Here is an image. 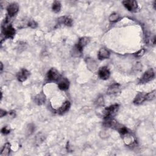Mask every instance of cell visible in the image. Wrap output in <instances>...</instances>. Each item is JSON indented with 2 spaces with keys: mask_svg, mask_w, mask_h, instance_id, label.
Segmentation results:
<instances>
[{
  "mask_svg": "<svg viewBox=\"0 0 156 156\" xmlns=\"http://www.w3.org/2000/svg\"><path fill=\"white\" fill-rule=\"evenodd\" d=\"M145 101H146L145 94H144L143 93H139L136 95L133 103L135 105H140L142 104L143 102H145Z\"/></svg>",
  "mask_w": 156,
  "mask_h": 156,
  "instance_id": "cell-15",
  "label": "cell"
},
{
  "mask_svg": "<svg viewBox=\"0 0 156 156\" xmlns=\"http://www.w3.org/2000/svg\"><path fill=\"white\" fill-rule=\"evenodd\" d=\"M154 77H155L154 71L153 69L150 68L144 73L142 77L141 78L140 83L145 84V83L150 82L151 81H152V80L154 79Z\"/></svg>",
  "mask_w": 156,
  "mask_h": 156,
  "instance_id": "cell-5",
  "label": "cell"
},
{
  "mask_svg": "<svg viewBox=\"0 0 156 156\" xmlns=\"http://www.w3.org/2000/svg\"><path fill=\"white\" fill-rule=\"evenodd\" d=\"M9 113L12 116H15V112H14V111H11Z\"/></svg>",
  "mask_w": 156,
  "mask_h": 156,
  "instance_id": "cell-30",
  "label": "cell"
},
{
  "mask_svg": "<svg viewBox=\"0 0 156 156\" xmlns=\"http://www.w3.org/2000/svg\"><path fill=\"white\" fill-rule=\"evenodd\" d=\"M70 87V81L67 78H63V79L58 82V88L62 91L67 90Z\"/></svg>",
  "mask_w": 156,
  "mask_h": 156,
  "instance_id": "cell-17",
  "label": "cell"
},
{
  "mask_svg": "<svg viewBox=\"0 0 156 156\" xmlns=\"http://www.w3.org/2000/svg\"><path fill=\"white\" fill-rule=\"evenodd\" d=\"M156 91L154 90L149 93H146L145 94V98H146V101H152L153 100L155 99V93Z\"/></svg>",
  "mask_w": 156,
  "mask_h": 156,
  "instance_id": "cell-22",
  "label": "cell"
},
{
  "mask_svg": "<svg viewBox=\"0 0 156 156\" xmlns=\"http://www.w3.org/2000/svg\"><path fill=\"white\" fill-rule=\"evenodd\" d=\"M8 113L7 111H6L5 110H3V109H1V110H0V117L1 118H3V116H4L5 115H6Z\"/></svg>",
  "mask_w": 156,
  "mask_h": 156,
  "instance_id": "cell-29",
  "label": "cell"
},
{
  "mask_svg": "<svg viewBox=\"0 0 156 156\" xmlns=\"http://www.w3.org/2000/svg\"><path fill=\"white\" fill-rule=\"evenodd\" d=\"M0 65H1V71H2L3 70V63L1 62V64H0Z\"/></svg>",
  "mask_w": 156,
  "mask_h": 156,
  "instance_id": "cell-31",
  "label": "cell"
},
{
  "mask_svg": "<svg viewBox=\"0 0 156 156\" xmlns=\"http://www.w3.org/2000/svg\"><path fill=\"white\" fill-rule=\"evenodd\" d=\"M123 136H124V143L127 145H129V146L132 145L135 142V139H134V136H132L131 135H130L129 133L124 135Z\"/></svg>",
  "mask_w": 156,
  "mask_h": 156,
  "instance_id": "cell-18",
  "label": "cell"
},
{
  "mask_svg": "<svg viewBox=\"0 0 156 156\" xmlns=\"http://www.w3.org/2000/svg\"><path fill=\"white\" fill-rule=\"evenodd\" d=\"M118 109H119L118 104H113L106 107L103 112L104 120L112 119L113 117L117 113V112H118Z\"/></svg>",
  "mask_w": 156,
  "mask_h": 156,
  "instance_id": "cell-2",
  "label": "cell"
},
{
  "mask_svg": "<svg viewBox=\"0 0 156 156\" xmlns=\"http://www.w3.org/2000/svg\"><path fill=\"white\" fill-rule=\"evenodd\" d=\"M145 52H146V50L145 49H141L140 50H139L136 53L135 55H136V56H137V57H141V56L144 55Z\"/></svg>",
  "mask_w": 156,
  "mask_h": 156,
  "instance_id": "cell-27",
  "label": "cell"
},
{
  "mask_svg": "<svg viewBox=\"0 0 156 156\" xmlns=\"http://www.w3.org/2000/svg\"><path fill=\"white\" fill-rule=\"evenodd\" d=\"M15 33V29L10 24H9V18L7 17L4 20V23L2 25V35H3L4 38L13 39Z\"/></svg>",
  "mask_w": 156,
  "mask_h": 156,
  "instance_id": "cell-1",
  "label": "cell"
},
{
  "mask_svg": "<svg viewBox=\"0 0 156 156\" xmlns=\"http://www.w3.org/2000/svg\"><path fill=\"white\" fill-rule=\"evenodd\" d=\"M27 25L29 27H30L31 28H35L38 26L37 23L34 20H29V22H28Z\"/></svg>",
  "mask_w": 156,
  "mask_h": 156,
  "instance_id": "cell-24",
  "label": "cell"
},
{
  "mask_svg": "<svg viewBox=\"0 0 156 156\" xmlns=\"http://www.w3.org/2000/svg\"><path fill=\"white\" fill-rule=\"evenodd\" d=\"M121 92V86L120 84L115 83L110 85L107 90V94L110 96H116L120 94Z\"/></svg>",
  "mask_w": 156,
  "mask_h": 156,
  "instance_id": "cell-7",
  "label": "cell"
},
{
  "mask_svg": "<svg viewBox=\"0 0 156 156\" xmlns=\"http://www.w3.org/2000/svg\"><path fill=\"white\" fill-rule=\"evenodd\" d=\"M122 3L128 10L132 12H136L139 9L137 2L134 0H126V1H123Z\"/></svg>",
  "mask_w": 156,
  "mask_h": 156,
  "instance_id": "cell-4",
  "label": "cell"
},
{
  "mask_svg": "<svg viewBox=\"0 0 156 156\" xmlns=\"http://www.w3.org/2000/svg\"><path fill=\"white\" fill-rule=\"evenodd\" d=\"M97 104L98 106H103L104 105V99L103 97H100L97 100Z\"/></svg>",
  "mask_w": 156,
  "mask_h": 156,
  "instance_id": "cell-28",
  "label": "cell"
},
{
  "mask_svg": "<svg viewBox=\"0 0 156 156\" xmlns=\"http://www.w3.org/2000/svg\"><path fill=\"white\" fill-rule=\"evenodd\" d=\"M60 78V74L54 68H51L47 73L46 79L48 81H57Z\"/></svg>",
  "mask_w": 156,
  "mask_h": 156,
  "instance_id": "cell-6",
  "label": "cell"
},
{
  "mask_svg": "<svg viewBox=\"0 0 156 156\" xmlns=\"http://www.w3.org/2000/svg\"><path fill=\"white\" fill-rule=\"evenodd\" d=\"M45 140L44 135H43L42 134H38L36 136V142L37 143H41Z\"/></svg>",
  "mask_w": 156,
  "mask_h": 156,
  "instance_id": "cell-23",
  "label": "cell"
},
{
  "mask_svg": "<svg viewBox=\"0 0 156 156\" xmlns=\"http://www.w3.org/2000/svg\"><path fill=\"white\" fill-rule=\"evenodd\" d=\"M58 23L61 25H64L67 26H71L73 23V20L71 18L68 16H61L58 19Z\"/></svg>",
  "mask_w": 156,
  "mask_h": 156,
  "instance_id": "cell-12",
  "label": "cell"
},
{
  "mask_svg": "<svg viewBox=\"0 0 156 156\" xmlns=\"http://www.w3.org/2000/svg\"><path fill=\"white\" fill-rule=\"evenodd\" d=\"M52 10L54 13H58L61 10V3L58 1H55L52 5Z\"/></svg>",
  "mask_w": 156,
  "mask_h": 156,
  "instance_id": "cell-20",
  "label": "cell"
},
{
  "mask_svg": "<svg viewBox=\"0 0 156 156\" xmlns=\"http://www.w3.org/2000/svg\"><path fill=\"white\" fill-rule=\"evenodd\" d=\"M10 144L9 143H6L4 146L3 147L2 149V152L1 154H0V155L1 156H8L9 155L10 152Z\"/></svg>",
  "mask_w": 156,
  "mask_h": 156,
  "instance_id": "cell-19",
  "label": "cell"
},
{
  "mask_svg": "<svg viewBox=\"0 0 156 156\" xmlns=\"http://www.w3.org/2000/svg\"><path fill=\"white\" fill-rule=\"evenodd\" d=\"M90 42V39L88 37H81L79 41H78L77 45L75 46V48L74 49V53L77 54L78 56L80 54H81L82 53L84 48L87 46Z\"/></svg>",
  "mask_w": 156,
  "mask_h": 156,
  "instance_id": "cell-3",
  "label": "cell"
},
{
  "mask_svg": "<svg viewBox=\"0 0 156 156\" xmlns=\"http://www.w3.org/2000/svg\"><path fill=\"white\" fill-rule=\"evenodd\" d=\"M19 11V6L16 3H12L8 5L7 8V12L8 16L10 17L14 16Z\"/></svg>",
  "mask_w": 156,
  "mask_h": 156,
  "instance_id": "cell-8",
  "label": "cell"
},
{
  "mask_svg": "<svg viewBox=\"0 0 156 156\" xmlns=\"http://www.w3.org/2000/svg\"><path fill=\"white\" fill-rule=\"evenodd\" d=\"M34 126L32 125V124H29L28 126V129H27V132L30 135L31 134L34 130Z\"/></svg>",
  "mask_w": 156,
  "mask_h": 156,
  "instance_id": "cell-26",
  "label": "cell"
},
{
  "mask_svg": "<svg viewBox=\"0 0 156 156\" xmlns=\"http://www.w3.org/2000/svg\"><path fill=\"white\" fill-rule=\"evenodd\" d=\"M46 96L44 93H40L36 95L34 98V102L38 106H41L45 103Z\"/></svg>",
  "mask_w": 156,
  "mask_h": 156,
  "instance_id": "cell-16",
  "label": "cell"
},
{
  "mask_svg": "<svg viewBox=\"0 0 156 156\" xmlns=\"http://www.w3.org/2000/svg\"><path fill=\"white\" fill-rule=\"evenodd\" d=\"M10 132V129L7 127V126H4V128H2V133L3 134H4V135H8L9 134V133Z\"/></svg>",
  "mask_w": 156,
  "mask_h": 156,
  "instance_id": "cell-25",
  "label": "cell"
},
{
  "mask_svg": "<svg viewBox=\"0 0 156 156\" xmlns=\"http://www.w3.org/2000/svg\"><path fill=\"white\" fill-rule=\"evenodd\" d=\"M120 19V16L117 13H113L109 17V22L111 23H115L116 22H118Z\"/></svg>",
  "mask_w": 156,
  "mask_h": 156,
  "instance_id": "cell-21",
  "label": "cell"
},
{
  "mask_svg": "<svg viewBox=\"0 0 156 156\" xmlns=\"http://www.w3.org/2000/svg\"><path fill=\"white\" fill-rule=\"evenodd\" d=\"M98 76L102 80H107L110 77V72L107 67H103L98 70Z\"/></svg>",
  "mask_w": 156,
  "mask_h": 156,
  "instance_id": "cell-11",
  "label": "cell"
},
{
  "mask_svg": "<svg viewBox=\"0 0 156 156\" xmlns=\"http://www.w3.org/2000/svg\"><path fill=\"white\" fill-rule=\"evenodd\" d=\"M110 56L109 51L104 48H102L100 50L98 54V57L100 60H104L109 58Z\"/></svg>",
  "mask_w": 156,
  "mask_h": 156,
  "instance_id": "cell-13",
  "label": "cell"
},
{
  "mask_svg": "<svg viewBox=\"0 0 156 156\" xmlns=\"http://www.w3.org/2000/svg\"><path fill=\"white\" fill-rule=\"evenodd\" d=\"M86 63L88 70L92 72H94L95 71H96L98 67V65L96 61L92 57L86 58Z\"/></svg>",
  "mask_w": 156,
  "mask_h": 156,
  "instance_id": "cell-9",
  "label": "cell"
},
{
  "mask_svg": "<svg viewBox=\"0 0 156 156\" xmlns=\"http://www.w3.org/2000/svg\"><path fill=\"white\" fill-rule=\"evenodd\" d=\"M29 71L28 70L23 68L22 69L16 74V78L19 82H23L28 79V77L29 76Z\"/></svg>",
  "mask_w": 156,
  "mask_h": 156,
  "instance_id": "cell-10",
  "label": "cell"
},
{
  "mask_svg": "<svg viewBox=\"0 0 156 156\" xmlns=\"http://www.w3.org/2000/svg\"><path fill=\"white\" fill-rule=\"evenodd\" d=\"M70 106V102L69 101H67L65 103H64V104L56 110V112L59 115H62L69 110Z\"/></svg>",
  "mask_w": 156,
  "mask_h": 156,
  "instance_id": "cell-14",
  "label": "cell"
}]
</instances>
